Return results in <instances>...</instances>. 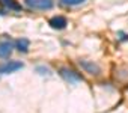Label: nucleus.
<instances>
[{"mask_svg": "<svg viewBox=\"0 0 128 113\" xmlns=\"http://www.w3.org/2000/svg\"><path fill=\"white\" fill-rule=\"evenodd\" d=\"M59 74H60V77L63 80H65L66 83H70V84H76L78 82H83V76L78 74L74 70H70V68H60L59 70Z\"/></svg>", "mask_w": 128, "mask_h": 113, "instance_id": "obj_1", "label": "nucleus"}, {"mask_svg": "<svg viewBox=\"0 0 128 113\" xmlns=\"http://www.w3.org/2000/svg\"><path fill=\"white\" fill-rule=\"evenodd\" d=\"M24 5L29 9H38V11H48L53 8V0H24Z\"/></svg>", "mask_w": 128, "mask_h": 113, "instance_id": "obj_2", "label": "nucleus"}, {"mask_svg": "<svg viewBox=\"0 0 128 113\" xmlns=\"http://www.w3.org/2000/svg\"><path fill=\"white\" fill-rule=\"evenodd\" d=\"M24 64L18 60H6L3 64H0V74H12L18 70H23Z\"/></svg>", "mask_w": 128, "mask_h": 113, "instance_id": "obj_3", "label": "nucleus"}, {"mask_svg": "<svg viewBox=\"0 0 128 113\" xmlns=\"http://www.w3.org/2000/svg\"><path fill=\"white\" fill-rule=\"evenodd\" d=\"M48 24L54 30H63L68 26V20L65 17H62V15H56V17H53V18L48 20Z\"/></svg>", "mask_w": 128, "mask_h": 113, "instance_id": "obj_4", "label": "nucleus"}, {"mask_svg": "<svg viewBox=\"0 0 128 113\" xmlns=\"http://www.w3.org/2000/svg\"><path fill=\"white\" fill-rule=\"evenodd\" d=\"M78 64H80V66H82L86 72H89V74H92V76H98V74L101 72V68H100L95 62H92V60H80Z\"/></svg>", "mask_w": 128, "mask_h": 113, "instance_id": "obj_5", "label": "nucleus"}, {"mask_svg": "<svg viewBox=\"0 0 128 113\" xmlns=\"http://www.w3.org/2000/svg\"><path fill=\"white\" fill-rule=\"evenodd\" d=\"M12 50H14V44L11 41H0V58L2 59L9 58Z\"/></svg>", "mask_w": 128, "mask_h": 113, "instance_id": "obj_6", "label": "nucleus"}, {"mask_svg": "<svg viewBox=\"0 0 128 113\" xmlns=\"http://www.w3.org/2000/svg\"><path fill=\"white\" fill-rule=\"evenodd\" d=\"M29 47H30V42H29V39H26V38H20V39L15 41V48H17L20 53H27V51H29Z\"/></svg>", "mask_w": 128, "mask_h": 113, "instance_id": "obj_7", "label": "nucleus"}, {"mask_svg": "<svg viewBox=\"0 0 128 113\" xmlns=\"http://www.w3.org/2000/svg\"><path fill=\"white\" fill-rule=\"evenodd\" d=\"M0 3L9 11H21V5L17 3L15 0H0Z\"/></svg>", "mask_w": 128, "mask_h": 113, "instance_id": "obj_8", "label": "nucleus"}, {"mask_svg": "<svg viewBox=\"0 0 128 113\" xmlns=\"http://www.w3.org/2000/svg\"><path fill=\"white\" fill-rule=\"evenodd\" d=\"M86 0H60V5L63 6H78V5H83Z\"/></svg>", "mask_w": 128, "mask_h": 113, "instance_id": "obj_9", "label": "nucleus"}, {"mask_svg": "<svg viewBox=\"0 0 128 113\" xmlns=\"http://www.w3.org/2000/svg\"><path fill=\"white\" fill-rule=\"evenodd\" d=\"M35 71H36L38 74H41V76H51V71H50V68H47V66H44V65H39V66H36V68H35Z\"/></svg>", "mask_w": 128, "mask_h": 113, "instance_id": "obj_10", "label": "nucleus"}, {"mask_svg": "<svg viewBox=\"0 0 128 113\" xmlns=\"http://www.w3.org/2000/svg\"><path fill=\"white\" fill-rule=\"evenodd\" d=\"M118 35H119V39H120V41H126V39H128V33H124V32H119Z\"/></svg>", "mask_w": 128, "mask_h": 113, "instance_id": "obj_11", "label": "nucleus"}, {"mask_svg": "<svg viewBox=\"0 0 128 113\" xmlns=\"http://www.w3.org/2000/svg\"><path fill=\"white\" fill-rule=\"evenodd\" d=\"M0 15H5V12H3V11H2V9H0Z\"/></svg>", "mask_w": 128, "mask_h": 113, "instance_id": "obj_12", "label": "nucleus"}]
</instances>
